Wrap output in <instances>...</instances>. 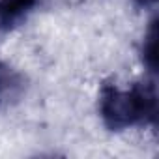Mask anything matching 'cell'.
I'll use <instances>...</instances> for the list:
<instances>
[{"label":"cell","mask_w":159,"mask_h":159,"mask_svg":"<svg viewBox=\"0 0 159 159\" xmlns=\"http://www.w3.org/2000/svg\"><path fill=\"white\" fill-rule=\"evenodd\" d=\"M99 114L112 131H124L135 125L155 124L157 94L153 83H139L131 88L105 86L99 98Z\"/></svg>","instance_id":"obj_1"},{"label":"cell","mask_w":159,"mask_h":159,"mask_svg":"<svg viewBox=\"0 0 159 159\" xmlns=\"http://www.w3.org/2000/svg\"><path fill=\"white\" fill-rule=\"evenodd\" d=\"M23 88L25 84L21 75L13 67H10L6 62L0 60V107L13 103L21 96Z\"/></svg>","instance_id":"obj_2"},{"label":"cell","mask_w":159,"mask_h":159,"mask_svg":"<svg viewBox=\"0 0 159 159\" xmlns=\"http://www.w3.org/2000/svg\"><path fill=\"white\" fill-rule=\"evenodd\" d=\"M38 0H0V28H11L21 23Z\"/></svg>","instance_id":"obj_3"},{"label":"cell","mask_w":159,"mask_h":159,"mask_svg":"<svg viewBox=\"0 0 159 159\" xmlns=\"http://www.w3.org/2000/svg\"><path fill=\"white\" fill-rule=\"evenodd\" d=\"M155 47H157V26H155V21H152L144 34V41H142V62L150 71H155L157 67V54H155L157 49Z\"/></svg>","instance_id":"obj_4"},{"label":"cell","mask_w":159,"mask_h":159,"mask_svg":"<svg viewBox=\"0 0 159 159\" xmlns=\"http://www.w3.org/2000/svg\"><path fill=\"white\" fill-rule=\"evenodd\" d=\"M137 2L140 6H152V4H155V0H137Z\"/></svg>","instance_id":"obj_5"}]
</instances>
